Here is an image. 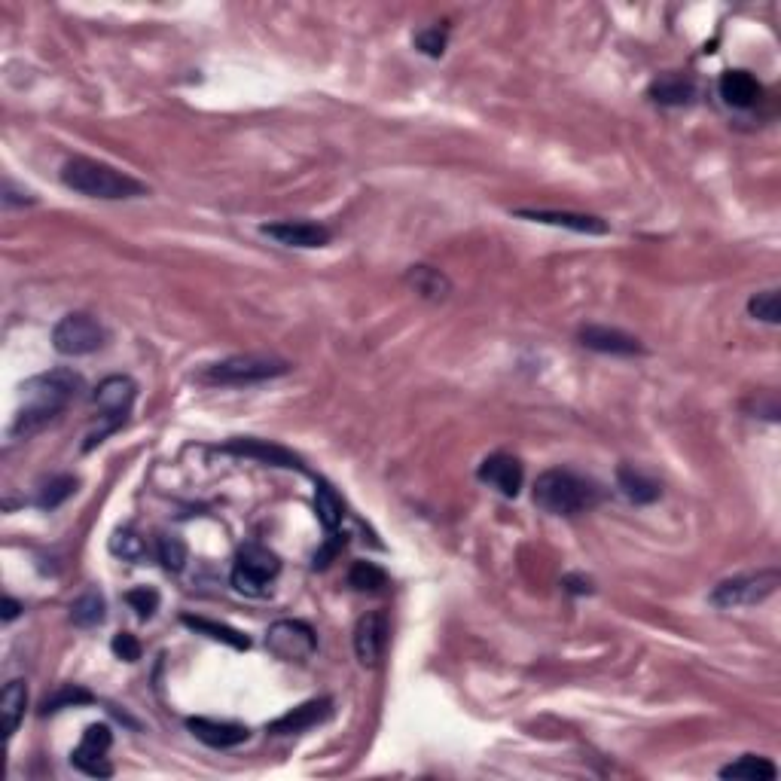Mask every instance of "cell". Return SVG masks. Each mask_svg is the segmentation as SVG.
Listing matches in <instances>:
<instances>
[{
	"label": "cell",
	"instance_id": "obj_5",
	"mask_svg": "<svg viewBox=\"0 0 781 781\" xmlns=\"http://www.w3.org/2000/svg\"><path fill=\"white\" fill-rule=\"evenodd\" d=\"M135 397H138V385H135L129 376H110V379H104V382L95 388L92 400H95V406L101 409L104 428L89 437V443L83 446L86 452L95 449L98 443H104V437H107L110 431H116V428L126 425V418H129V412H132V406H135Z\"/></svg>",
	"mask_w": 781,
	"mask_h": 781
},
{
	"label": "cell",
	"instance_id": "obj_4",
	"mask_svg": "<svg viewBox=\"0 0 781 781\" xmlns=\"http://www.w3.org/2000/svg\"><path fill=\"white\" fill-rule=\"evenodd\" d=\"M290 364L275 354H235L211 364L199 379L208 385H257L278 376H287Z\"/></svg>",
	"mask_w": 781,
	"mask_h": 781
},
{
	"label": "cell",
	"instance_id": "obj_9",
	"mask_svg": "<svg viewBox=\"0 0 781 781\" xmlns=\"http://www.w3.org/2000/svg\"><path fill=\"white\" fill-rule=\"evenodd\" d=\"M266 647L284 663H306L318 647V638L315 629L303 620H278L266 632Z\"/></svg>",
	"mask_w": 781,
	"mask_h": 781
},
{
	"label": "cell",
	"instance_id": "obj_8",
	"mask_svg": "<svg viewBox=\"0 0 781 781\" xmlns=\"http://www.w3.org/2000/svg\"><path fill=\"white\" fill-rule=\"evenodd\" d=\"M778 583H781V574L775 568L730 577L711 589V605L714 608H751V605L766 602V598L778 589Z\"/></svg>",
	"mask_w": 781,
	"mask_h": 781
},
{
	"label": "cell",
	"instance_id": "obj_24",
	"mask_svg": "<svg viewBox=\"0 0 781 781\" xmlns=\"http://www.w3.org/2000/svg\"><path fill=\"white\" fill-rule=\"evenodd\" d=\"M184 626L193 629V632H199V635H208L211 641H223V644H229L232 650H248V647H251V638H248V635H242V632L232 629V626H226V623H214V620H208V617L184 614Z\"/></svg>",
	"mask_w": 781,
	"mask_h": 781
},
{
	"label": "cell",
	"instance_id": "obj_15",
	"mask_svg": "<svg viewBox=\"0 0 781 781\" xmlns=\"http://www.w3.org/2000/svg\"><path fill=\"white\" fill-rule=\"evenodd\" d=\"M385 644H388V620L385 614L373 611V614H364L357 620L354 626V653L364 666H376L379 656L385 653Z\"/></svg>",
	"mask_w": 781,
	"mask_h": 781
},
{
	"label": "cell",
	"instance_id": "obj_23",
	"mask_svg": "<svg viewBox=\"0 0 781 781\" xmlns=\"http://www.w3.org/2000/svg\"><path fill=\"white\" fill-rule=\"evenodd\" d=\"M25 708H28V687L25 681H10L4 687V693H0V714H4V736L13 739L22 717H25Z\"/></svg>",
	"mask_w": 781,
	"mask_h": 781
},
{
	"label": "cell",
	"instance_id": "obj_26",
	"mask_svg": "<svg viewBox=\"0 0 781 781\" xmlns=\"http://www.w3.org/2000/svg\"><path fill=\"white\" fill-rule=\"evenodd\" d=\"M315 513H318V522L327 534H333L339 525H342V516H345V507H342V498L336 495V489L327 483V479H318V489H315Z\"/></svg>",
	"mask_w": 781,
	"mask_h": 781
},
{
	"label": "cell",
	"instance_id": "obj_39",
	"mask_svg": "<svg viewBox=\"0 0 781 781\" xmlns=\"http://www.w3.org/2000/svg\"><path fill=\"white\" fill-rule=\"evenodd\" d=\"M19 611H22V605L16 602V598L7 595V602H4V623H13V620L19 617Z\"/></svg>",
	"mask_w": 781,
	"mask_h": 781
},
{
	"label": "cell",
	"instance_id": "obj_3",
	"mask_svg": "<svg viewBox=\"0 0 781 781\" xmlns=\"http://www.w3.org/2000/svg\"><path fill=\"white\" fill-rule=\"evenodd\" d=\"M62 184L80 196L89 199H104V202H119V199H141L147 196V187L132 174L119 171L107 162L89 159V156H74L62 165Z\"/></svg>",
	"mask_w": 781,
	"mask_h": 781
},
{
	"label": "cell",
	"instance_id": "obj_33",
	"mask_svg": "<svg viewBox=\"0 0 781 781\" xmlns=\"http://www.w3.org/2000/svg\"><path fill=\"white\" fill-rule=\"evenodd\" d=\"M748 312L751 318L763 321V324H778L781 321V299L778 290H760L748 299Z\"/></svg>",
	"mask_w": 781,
	"mask_h": 781
},
{
	"label": "cell",
	"instance_id": "obj_22",
	"mask_svg": "<svg viewBox=\"0 0 781 781\" xmlns=\"http://www.w3.org/2000/svg\"><path fill=\"white\" fill-rule=\"evenodd\" d=\"M617 486H620V492L632 504H653V501H659V495H663V489H659L656 479H650L647 473H641V470H635L629 464H623L617 470Z\"/></svg>",
	"mask_w": 781,
	"mask_h": 781
},
{
	"label": "cell",
	"instance_id": "obj_10",
	"mask_svg": "<svg viewBox=\"0 0 781 781\" xmlns=\"http://www.w3.org/2000/svg\"><path fill=\"white\" fill-rule=\"evenodd\" d=\"M113 745V733L107 724H92L86 727L80 745L74 748L71 754V763L83 772V775H92V778H110L113 775V766L107 763V751Z\"/></svg>",
	"mask_w": 781,
	"mask_h": 781
},
{
	"label": "cell",
	"instance_id": "obj_28",
	"mask_svg": "<svg viewBox=\"0 0 781 781\" xmlns=\"http://www.w3.org/2000/svg\"><path fill=\"white\" fill-rule=\"evenodd\" d=\"M104 617H107V605L101 592H86L71 605V623L80 629H95L104 623Z\"/></svg>",
	"mask_w": 781,
	"mask_h": 781
},
{
	"label": "cell",
	"instance_id": "obj_20",
	"mask_svg": "<svg viewBox=\"0 0 781 781\" xmlns=\"http://www.w3.org/2000/svg\"><path fill=\"white\" fill-rule=\"evenodd\" d=\"M406 284L422 299H428V303H443V299L452 293V281L440 269H434V266H412V269H406Z\"/></svg>",
	"mask_w": 781,
	"mask_h": 781
},
{
	"label": "cell",
	"instance_id": "obj_16",
	"mask_svg": "<svg viewBox=\"0 0 781 781\" xmlns=\"http://www.w3.org/2000/svg\"><path fill=\"white\" fill-rule=\"evenodd\" d=\"M187 727H190V733L199 742H205L208 748H220V751L242 745L251 736V730L245 724H232V720H211V717H190Z\"/></svg>",
	"mask_w": 781,
	"mask_h": 781
},
{
	"label": "cell",
	"instance_id": "obj_19",
	"mask_svg": "<svg viewBox=\"0 0 781 781\" xmlns=\"http://www.w3.org/2000/svg\"><path fill=\"white\" fill-rule=\"evenodd\" d=\"M717 92L720 98H724L730 107L736 110H748L760 101V83L754 80V74L748 71H724L720 74V83H717Z\"/></svg>",
	"mask_w": 781,
	"mask_h": 781
},
{
	"label": "cell",
	"instance_id": "obj_32",
	"mask_svg": "<svg viewBox=\"0 0 781 781\" xmlns=\"http://www.w3.org/2000/svg\"><path fill=\"white\" fill-rule=\"evenodd\" d=\"M110 553L119 556V559H126V562H141L147 556V544H144V537H138L135 531L119 528L110 537Z\"/></svg>",
	"mask_w": 781,
	"mask_h": 781
},
{
	"label": "cell",
	"instance_id": "obj_30",
	"mask_svg": "<svg viewBox=\"0 0 781 781\" xmlns=\"http://www.w3.org/2000/svg\"><path fill=\"white\" fill-rule=\"evenodd\" d=\"M156 556H159V562H162L165 571L180 574V571H184V565H187V544H184V537H177V534H159V540H156Z\"/></svg>",
	"mask_w": 781,
	"mask_h": 781
},
{
	"label": "cell",
	"instance_id": "obj_14",
	"mask_svg": "<svg viewBox=\"0 0 781 781\" xmlns=\"http://www.w3.org/2000/svg\"><path fill=\"white\" fill-rule=\"evenodd\" d=\"M580 345L589 348V351H598V354H614V357H635V354H644V345L638 336L632 333H623L617 327H583L577 333Z\"/></svg>",
	"mask_w": 781,
	"mask_h": 781
},
{
	"label": "cell",
	"instance_id": "obj_7",
	"mask_svg": "<svg viewBox=\"0 0 781 781\" xmlns=\"http://www.w3.org/2000/svg\"><path fill=\"white\" fill-rule=\"evenodd\" d=\"M107 342V330L98 318L86 312H71L52 327V348L65 357H86L101 351Z\"/></svg>",
	"mask_w": 781,
	"mask_h": 781
},
{
	"label": "cell",
	"instance_id": "obj_2",
	"mask_svg": "<svg viewBox=\"0 0 781 781\" xmlns=\"http://www.w3.org/2000/svg\"><path fill=\"white\" fill-rule=\"evenodd\" d=\"M602 498V486L568 467H550L534 483V504L550 516H580L602 504Z\"/></svg>",
	"mask_w": 781,
	"mask_h": 781
},
{
	"label": "cell",
	"instance_id": "obj_12",
	"mask_svg": "<svg viewBox=\"0 0 781 781\" xmlns=\"http://www.w3.org/2000/svg\"><path fill=\"white\" fill-rule=\"evenodd\" d=\"M220 452L226 455H238V458H254L272 467H284V470H303V461L299 455H293L290 449L272 443V440H260V437H235L229 443L220 446Z\"/></svg>",
	"mask_w": 781,
	"mask_h": 781
},
{
	"label": "cell",
	"instance_id": "obj_13",
	"mask_svg": "<svg viewBox=\"0 0 781 781\" xmlns=\"http://www.w3.org/2000/svg\"><path fill=\"white\" fill-rule=\"evenodd\" d=\"M479 479H483L486 486H492L495 492H501L504 498H516L519 489H522V479H525V470L519 464V458L507 455V452H495L489 455L483 464H479Z\"/></svg>",
	"mask_w": 781,
	"mask_h": 781
},
{
	"label": "cell",
	"instance_id": "obj_35",
	"mask_svg": "<svg viewBox=\"0 0 781 781\" xmlns=\"http://www.w3.org/2000/svg\"><path fill=\"white\" fill-rule=\"evenodd\" d=\"M446 40H449V31L440 28V25L425 28V31H418V34H415V46L422 49L425 55H431V58H440V55L446 52Z\"/></svg>",
	"mask_w": 781,
	"mask_h": 781
},
{
	"label": "cell",
	"instance_id": "obj_21",
	"mask_svg": "<svg viewBox=\"0 0 781 781\" xmlns=\"http://www.w3.org/2000/svg\"><path fill=\"white\" fill-rule=\"evenodd\" d=\"M650 98L663 107H687L696 98V83L684 74H666L650 86Z\"/></svg>",
	"mask_w": 781,
	"mask_h": 781
},
{
	"label": "cell",
	"instance_id": "obj_17",
	"mask_svg": "<svg viewBox=\"0 0 781 781\" xmlns=\"http://www.w3.org/2000/svg\"><path fill=\"white\" fill-rule=\"evenodd\" d=\"M516 217L531 220V223H547V226H565L583 235H608L611 226L602 217L592 214H571V211H544V208H519Z\"/></svg>",
	"mask_w": 781,
	"mask_h": 781
},
{
	"label": "cell",
	"instance_id": "obj_34",
	"mask_svg": "<svg viewBox=\"0 0 781 781\" xmlns=\"http://www.w3.org/2000/svg\"><path fill=\"white\" fill-rule=\"evenodd\" d=\"M126 602H129V608H132L141 620H150V617L159 611V592L150 589V586H138V589L126 592Z\"/></svg>",
	"mask_w": 781,
	"mask_h": 781
},
{
	"label": "cell",
	"instance_id": "obj_36",
	"mask_svg": "<svg viewBox=\"0 0 781 781\" xmlns=\"http://www.w3.org/2000/svg\"><path fill=\"white\" fill-rule=\"evenodd\" d=\"M110 647H113V653H116L119 659H126V663H135V659H141V641H138L132 632L113 635Z\"/></svg>",
	"mask_w": 781,
	"mask_h": 781
},
{
	"label": "cell",
	"instance_id": "obj_29",
	"mask_svg": "<svg viewBox=\"0 0 781 781\" xmlns=\"http://www.w3.org/2000/svg\"><path fill=\"white\" fill-rule=\"evenodd\" d=\"M92 702H95V696H92L86 687H80V684H65V687H58L55 693H49V696L43 699L40 714H55V711H62V708H77V705H92Z\"/></svg>",
	"mask_w": 781,
	"mask_h": 781
},
{
	"label": "cell",
	"instance_id": "obj_31",
	"mask_svg": "<svg viewBox=\"0 0 781 781\" xmlns=\"http://www.w3.org/2000/svg\"><path fill=\"white\" fill-rule=\"evenodd\" d=\"M348 586H354L357 592H379L388 586V574L373 562H354L348 571Z\"/></svg>",
	"mask_w": 781,
	"mask_h": 781
},
{
	"label": "cell",
	"instance_id": "obj_38",
	"mask_svg": "<svg viewBox=\"0 0 781 781\" xmlns=\"http://www.w3.org/2000/svg\"><path fill=\"white\" fill-rule=\"evenodd\" d=\"M562 586H565L568 592H574V595H586V592L595 589L592 580H589V577H580V574H568V577L562 580Z\"/></svg>",
	"mask_w": 781,
	"mask_h": 781
},
{
	"label": "cell",
	"instance_id": "obj_37",
	"mask_svg": "<svg viewBox=\"0 0 781 781\" xmlns=\"http://www.w3.org/2000/svg\"><path fill=\"white\" fill-rule=\"evenodd\" d=\"M342 547H345V534H336V531H333V534L327 537V544H324V547L315 553V559H312V568L324 571V568H327V565H330V562L339 556V550H342Z\"/></svg>",
	"mask_w": 781,
	"mask_h": 781
},
{
	"label": "cell",
	"instance_id": "obj_6",
	"mask_svg": "<svg viewBox=\"0 0 781 781\" xmlns=\"http://www.w3.org/2000/svg\"><path fill=\"white\" fill-rule=\"evenodd\" d=\"M281 571V559L263 547V544H248L238 550L235 556V565H232V586L242 592V595H251V598H263L269 592V583L278 577Z\"/></svg>",
	"mask_w": 781,
	"mask_h": 781
},
{
	"label": "cell",
	"instance_id": "obj_27",
	"mask_svg": "<svg viewBox=\"0 0 781 781\" xmlns=\"http://www.w3.org/2000/svg\"><path fill=\"white\" fill-rule=\"evenodd\" d=\"M74 492H77V479H74V476H68V473L49 476L46 483H40L34 504H37L40 510H55V507H62Z\"/></svg>",
	"mask_w": 781,
	"mask_h": 781
},
{
	"label": "cell",
	"instance_id": "obj_11",
	"mask_svg": "<svg viewBox=\"0 0 781 781\" xmlns=\"http://www.w3.org/2000/svg\"><path fill=\"white\" fill-rule=\"evenodd\" d=\"M263 235L275 238L284 248H324L330 245L333 232L321 223L312 220H281V223H266L260 226Z\"/></svg>",
	"mask_w": 781,
	"mask_h": 781
},
{
	"label": "cell",
	"instance_id": "obj_25",
	"mask_svg": "<svg viewBox=\"0 0 781 781\" xmlns=\"http://www.w3.org/2000/svg\"><path fill=\"white\" fill-rule=\"evenodd\" d=\"M775 775H778L775 763H769L766 757H757V754H745L736 763L720 769V778H727V781H772Z\"/></svg>",
	"mask_w": 781,
	"mask_h": 781
},
{
	"label": "cell",
	"instance_id": "obj_1",
	"mask_svg": "<svg viewBox=\"0 0 781 781\" xmlns=\"http://www.w3.org/2000/svg\"><path fill=\"white\" fill-rule=\"evenodd\" d=\"M83 391V379L74 370H49L31 376L22 385V406L10 425V437L28 440L62 415Z\"/></svg>",
	"mask_w": 781,
	"mask_h": 781
},
{
	"label": "cell",
	"instance_id": "obj_18",
	"mask_svg": "<svg viewBox=\"0 0 781 781\" xmlns=\"http://www.w3.org/2000/svg\"><path fill=\"white\" fill-rule=\"evenodd\" d=\"M333 711V702L330 699H309L303 705L290 708L287 714H281L278 720H272L269 724V733L272 736H293V733H303L315 724H321V720H327Z\"/></svg>",
	"mask_w": 781,
	"mask_h": 781
}]
</instances>
